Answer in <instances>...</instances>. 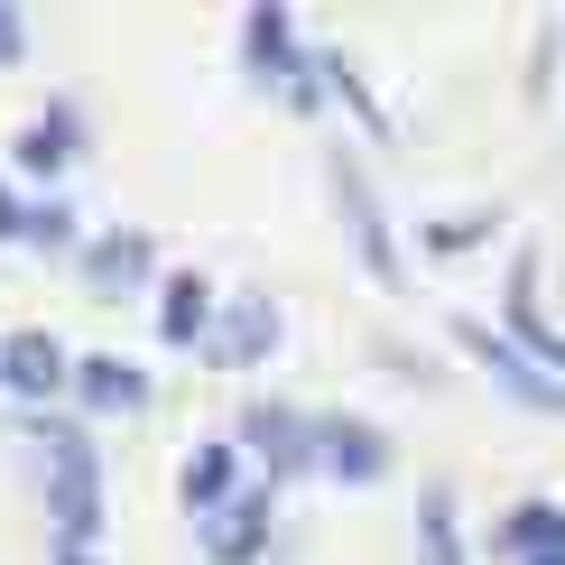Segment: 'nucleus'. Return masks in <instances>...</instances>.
<instances>
[{
  "mask_svg": "<svg viewBox=\"0 0 565 565\" xmlns=\"http://www.w3.org/2000/svg\"><path fill=\"white\" fill-rule=\"evenodd\" d=\"M38 455H46V529H56V547H93V529H103V463H93V436L75 417H38Z\"/></svg>",
  "mask_w": 565,
  "mask_h": 565,
  "instance_id": "1",
  "label": "nucleus"
},
{
  "mask_svg": "<svg viewBox=\"0 0 565 565\" xmlns=\"http://www.w3.org/2000/svg\"><path fill=\"white\" fill-rule=\"evenodd\" d=\"M242 65H250L260 84H278V93H288L297 111H324V103H316V93H324V84H316V56L297 46V19L278 10V0H260V10H242Z\"/></svg>",
  "mask_w": 565,
  "mask_h": 565,
  "instance_id": "2",
  "label": "nucleus"
},
{
  "mask_svg": "<svg viewBox=\"0 0 565 565\" xmlns=\"http://www.w3.org/2000/svg\"><path fill=\"white\" fill-rule=\"evenodd\" d=\"M242 455H260V482L316 473V417L278 408V398H250V408H242Z\"/></svg>",
  "mask_w": 565,
  "mask_h": 565,
  "instance_id": "3",
  "label": "nucleus"
},
{
  "mask_svg": "<svg viewBox=\"0 0 565 565\" xmlns=\"http://www.w3.org/2000/svg\"><path fill=\"white\" fill-rule=\"evenodd\" d=\"M334 214H343V232H352V250H362V269L381 278V288H398V242H390V214H381V195H371V177L352 168V158H334Z\"/></svg>",
  "mask_w": 565,
  "mask_h": 565,
  "instance_id": "4",
  "label": "nucleus"
},
{
  "mask_svg": "<svg viewBox=\"0 0 565 565\" xmlns=\"http://www.w3.org/2000/svg\"><path fill=\"white\" fill-rule=\"evenodd\" d=\"M501 334H510V343H520L529 362L565 390V334H556V316H547V306H537V260H529V250L510 260V288H501Z\"/></svg>",
  "mask_w": 565,
  "mask_h": 565,
  "instance_id": "5",
  "label": "nucleus"
},
{
  "mask_svg": "<svg viewBox=\"0 0 565 565\" xmlns=\"http://www.w3.org/2000/svg\"><path fill=\"white\" fill-rule=\"evenodd\" d=\"M390 436L371 427V417H316V473H334V482H352V491H371V482H390Z\"/></svg>",
  "mask_w": 565,
  "mask_h": 565,
  "instance_id": "6",
  "label": "nucleus"
},
{
  "mask_svg": "<svg viewBox=\"0 0 565 565\" xmlns=\"http://www.w3.org/2000/svg\"><path fill=\"white\" fill-rule=\"evenodd\" d=\"M455 343L473 352L482 371H501V381H510V398H520V408H556V417H565V390H556V381H547V371H537V362H529V352L510 343V334H491L482 316H463V324H455Z\"/></svg>",
  "mask_w": 565,
  "mask_h": 565,
  "instance_id": "7",
  "label": "nucleus"
},
{
  "mask_svg": "<svg viewBox=\"0 0 565 565\" xmlns=\"http://www.w3.org/2000/svg\"><path fill=\"white\" fill-rule=\"evenodd\" d=\"M269 352H278V306L269 297L223 306L214 334H204V362H214V371H250V362H269Z\"/></svg>",
  "mask_w": 565,
  "mask_h": 565,
  "instance_id": "8",
  "label": "nucleus"
},
{
  "mask_svg": "<svg viewBox=\"0 0 565 565\" xmlns=\"http://www.w3.org/2000/svg\"><path fill=\"white\" fill-rule=\"evenodd\" d=\"M242 445H195V455H185L177 463V501H185V520H214V510H232V501H242Z\"/></svg>",
  "mask_w": 565,
  "mask_h": 565,
  "instance_id": "9",
  "label": "nucleus"
},
{
  "mask_svg": "<svg viewBox=\"0 0 565 565\" xmlns=\"http://www.w3.org/2000/svg\"><path fill=\"white\" fill-rule=\"evenodd\" d=\"M75 149H84V111H75V103H46L38 121L19 130L10 168H19V177H38V185H56L65 168H75Z\"/></svg>",
  "mask_w": 565,
  "mask_h": 565,
  "instance_id": "10",
  "label": "nucleus"
},
{
  "mask_svg": "<svg viewBox=\"0 0 565 565\" xmlns=\"http://www.w3.org/2000/svg\"><path fill=\"white\" fill-rule=\"evenodd\" d=\"M260 547H269V482H250L232 510L204 520V565H260Z\"/></svg>",
  "mask_w": 565,
  "mask_h": 565,
  "instance_id": "11",
  "label": "nucleus"
},
{
  "mask_svg": "<svg viewBox=\"0 0 565 565\" xmlns=\"http://www.w3.org/2000/svg\"><path fill=\"white\" fill-rule=\"evenodd\" d=\"M491 547L510 565H565V510L556 501H510L501 529H491Z\"/></svg>",
  "mask_w": 565,
  "mask_h": 565,
  "instance_id": "12",
  "label": "nucleus"
},
{
  "mask_svg": "<svg viewBox=\"0 0 565 565\" xmlns=\"http://www.w3.org/2000/svg\"><path fill=\"white\" fill-rule=\"evenodd\" d=\"M0 390H19V398H65V390H75V362H65L46 334H10V343H0Z\"/></svg>",
  "mask_w": 565,
  "mask_h": 565,
  "instance_id": "13",
  "label": "nucleus"
},
{
  "mask_svg": "<svg viewBox=\"0 0 565 565\" xmlns=\"http://www.w3.org/2000/svg\"><path fill=\"white\" fill-rule=\"evenodd\" d=\"M214 316H223V306H214V288H204V278L195 269H177V278H158V343H195L204 352V334H214Z\"/></svg>",
  "mask_w": 565,
  "mask_h": 565,
  "instance_id": "14",
  "label": "nucleus"
},
{
  "mask_svg": "<svg viewBox=\"0 0 565 565\" xmlns=\"http://www.w3.org/2000/svg\"><path fill=\"white\" fill-rule=\"evenodd\" d=\"M84 278L103 297H130V288H149L158 278V250H149V232H103V242L84 250Z\"/></svg>",
  "mask_w": 565,
  "mask_h": 565,
  "instance_id": "15",
  "label": "nucleus"
},
{
  "mask_svg": "<svg viewBox=\"0 0 565 565\" xmlns=\"http://www.w3.org/2000/svg\"><path fill=\"white\" fill-rule=\"evenodd\" d=\"M75 398L84 408H149V371L139 362H121V352H93V362H75Z\"/></svg>",
  "mask_w": 565,
  "mask_h": 565,
  "instance_id": "16",
  "label": "nucleus"
},
{
  "mask_svg": "<svg viewBox=\"0 0 565 565\" xmlns=\"http://www.w3.org/2000/svg\"><path fill=\"white\" fill-rule=\"evenodd\" d=\"M417 565H473V547H463V520H455V491H445V482L417 491Z\"/></svg>",
  "mask_w": 565,
  "mask_h": 565,
  "instance_id": "17",
  "label": "nucleus"
},
{
  "mask_svg": "<svg viewBox=\"0 0 565 565\" xmlns=\"http://www.w3.org/2000/svg\"><path fill=\"white\" fill-rule=\"evenodd\" d=\"M29 242H38V250H65V242H75V214H65L56 195H46V204H29Z\"/></svg>",
  "mask_w": 565,
  "mask_h": 565,
  "instance_id": "18",
  "label": "nucleus"
},
{
  "mask_svg": "<svg viewBox=\"0 0 565 565\" xmlns=\"http://www.w3.org/2000/svg\"><path fill=\"white\" fill-rule=\"evenodd\" d=\"M482 232H491V214H445V223H427V250H463Z\"/></svg>",
  "mask_w": 565,
  "mask_h": 565,
  "instance_id": "19",
  "label": "nucleus"
},
{
  "mask_svg": "<svg viewBox=\"0 0 565 565\" xmlns=\"http://www.w3.org/2000/svg\"><path fill=\"white\" fill-rule=\"evenodd\" d=\"M19 56H29V19H19L10 0H0V65H19Z\"/></svg>",
  "mask_w": 565,
  "mask_h": 565,
  "instance_id": "20",
  "label": "nucleus"
},
{
  "mask_svg": "<svg viewBox=\"0 0 565 565\" xmlns=\"http://www.w3.org/2000/svg\"><path fill=\"white\" fill-rule=\"evenodd\" d=\"M0 242H29V204L10 195V177H0Z\"/></svg>",
  "mask_w": 565,
  "mask_h": 565,
  "instance_id": "21",
  "label": "nucleus"
},
{
  "mask_svg": "<svg viewBox=\"0 0 565 565\" xmlns=\"http://www.w3.org/2000/svg\"><path fill=\"white\" fill-rule=\"evenodd\" d=\"M56 565H103V556H93V547H56Z\"/></svg>",
  "mask_w": 565,
  "mask_h": 565,
  "instance_id": "22",
  "label": "nucleus"
}]
</instances>
